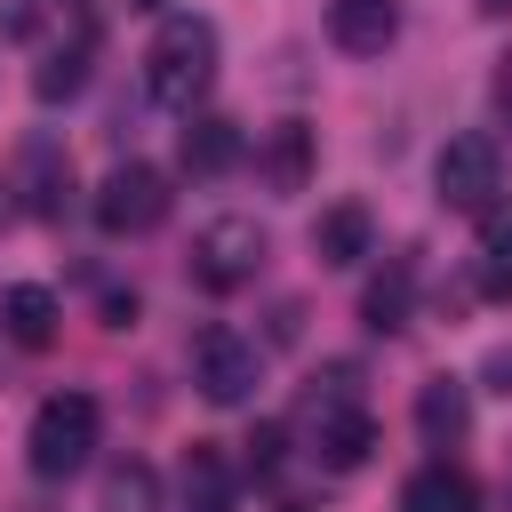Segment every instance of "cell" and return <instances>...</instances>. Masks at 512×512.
<instances>
[{"label":"cell","mask_w":512,"mask_h":512,"mask_svg":"<svg viewBox=\"0 0 512 512\" xmlns=\"http://www.w3.org/2000/svg\"><path fill=\"white\" fill-rule=\"evenodd\" d=\"M144 88H152V104L192 112L216 88V24L208 16H168L144 48Z\"/></svg>","instance_id":"cell-1"},{"label":"cell","mask_w":512,"mask_h":512,"mask_svg":"<svg viewBox=\"0 0 512 512\" xmlns=\"http://www.w3.org/2000/svg\"><path fill=\"white\" fill-rule=\"evenodd\" d=\"M96 432H104V408L88 392H48L32 408V432H24V456L40 480H72L88 456H96Z\"/></svg>","instance_id":"cell-2"},{"label":"cell","mask_w":512,"mask_h":512,"mask_svg":"<svg viewBox=\"0 0 512 512\" xmlns=\"http://www.w3.org/2000/svg\"><path fill=\"white\" fill-rule=\"evenodd\" d=\"M264 256H272V240H264L256 216H216V224H200V240H192V280H200L208 296H232V288H248V280L264 272Z\"/></svg>","instance_id":"cell-3"},{"label":"cell","mask_w":512,"mask_h":512,"mask_svg":"<svg viewBox=\"0 0 512 512\" xmlns=\"http://www.w3.org/2000/svg\"><path fill=\"white\" fill-rule=\"evenodd\" d=\"M304 424H312V456H320L328 472H360L368 448H376V424H368V408H360V392H352V368H336V384L312 392Z\"/></svg>","instance_id":"cell-4"},{"label":"cell","mask_w":512,"mask_h":512,"mask_svg":"<svg viewBox=\"0 0 512 512\" xmlns=\"http://www.w3.org/2000/svg\"><path fill=\"white\" fill-rule=\"evenodd\" d=\"M192 384H200L216 408H240V400H256V384H264V352H256L240 328H200V336H192Z\"/></svg>","instance_id":"cell-5"},{"label":"cell","mask_w":512,"mask_h":512,"mask_svg":"<svg viewBox=\"0 0 512 512\" xmlns=\"http://www.w3.org/2000/svg\"><path fill=\"white\" fill-rule=\"evenodd\" d=\"M432 184H440V208H496V192H504V152H496V136H448L440 144V160H432Z\"/></svg>","instance_id":"cell-6"},{"label":"cell","mask_w":512,"mask_h":512,"mask_svg":"<svg viewBox=\"0 0 512 512\" xmlns=\"http://www.w3.org/2000/svg\"><path fill=\"white\" fill-rule=\"evenodd\" d=\"M168 216V176L152 168V160H120L104 184H96V224L112 232V240H136V232H152Z\"/></svg>","instance_id":"cell-7"},{"label":"cell","mask_w":512,"mask_h":512,"mask_svg":"<svg viewBox=\"0 0 512 512\" xmlns=\"http://www.w3.org/2000/svg\"><path fill=\"white\" fill-rule=\"evenodd\" d=\"M176 504H184V512H240V480H232V464H224L216 440H192V448H184V464H176Z\"/></svg>","instance_id":"cell-8"},{"label":"cell","mask_w":512,"mask_h":512,"mask_svg":"<svg viewBox=\"0 0 512 512\" xmlns=\"http://www.w3.org/2000/svg\"><path fill=\"white\" fill-rule=\"evenodd\" d=\"M328 40L344 56H384L400 40V0H328Z\"/></svg>","instance_id":"cell-9"},{"label":"cell","mask_w":512,"mask_h":512,"mask_svg":"<svg viewBox=\"0 0 512 512\" xmlns=\"http://www.w3.org/2000/svg\"><path fill=\"white\" fill-rule=\"evenodd\" d=\"M56 320H64L56 288H40V280H16V288H0V328H8L24 352H48V344H56Z\"/></svg>","instance_id":"cell-10"},{"label":"cell","mask_w":512,"mask_h":512,"mask_svg":"<svg viewBox=\"0 0 512 512\" xmlns=\"http://www.w3.org/2000/svg\"><path fill=\"white\" fill-rule=\"evenodd\" d=\"M416 432H424L432 448L464 440V432H472V392H464L456 376H424V384H416Z\"/></svg>","instance_id":"cell-11"},{"label":"cell","mask_w":512,"mask_h":512,"mask_svg":"<svg viewBox=\"0 0 512 512\" xmlns=\"http://www.w3.org/2000/svg\"><path fill=\"white\" fill-rule=\"evenodd\" d=\"M368 232H376V224H368V208H360V200H336V208H320V216H312V256L344 272V264H360V256H368Z\"/></svg>","instance_id":"cell-12"},{"label":"cell","mask_w":512,"mask_h":512,"mask_svg":"<svg viewBox=\"0 0 512 512\" xmlns=\"http://www.w3.org/2000/svg\"><path fill=\"white\" fill-rule=\"evenodd\" d=\"M408 296H416V264H408V256H392V264L360 288V320H368L376 336H392V328H408Z\"/></svg>","instance_id":"cell-13"},{"label":"cell","mask_w":512,"mask_h":512,"mask_svg":"<svg viewBox=\"0 0 512 512\" xmlns=\"http://www.w3.org/2000/svg\"><path fill=\"white\" fill-rule=\"evenodd\" d=\"M400 512H480V488H472L456 464H424V472H408Z\"/></svg>","instance_id":"cell-14"},{"label":"cell","mask_w":512,"mask_h":512,"mask_svg":"<svg viewBox=\"0 0 512 512\" xmlns=\"http://www.w3.org/2000/svg\"><path fill=\"white\" fill-rule=\"evenodd\" d=\"M88 56H96V32L80 24L64 48H48V56H40V72H32V96H40V104H64V96H80V80H88Z\"/></svg>","instance_id":"cell-15"},{"label":"cell","mask_w":512,"mask_h":512,"mask_svg":"<svg viewBox=\"0 0 512 512\" xmlns=\"http://www.w3.org/2000/svg\"><path fill=\"white\" fill-rule=\"evenodd\" d=\"M176 152H184V168H192V176H224V168L240 160V128H232V120H216V112H192V128H184V144H176Z\"/></svg>","instance_id":"cell-16"},{"label":"cell","mask_w":512,"mask_h":512,"mask_svg":"<svg viewBox=\"0 0 512 512\" xmlns=\"http://www.w3.org/2000/svg\"><path fill=\"white\" fill-rule=\"evenodd\" d=\"M24 192H32V216H64L72 200V160L56 144H24Z\"/></svg>","instance_id":"cell-17"},{"label":"cell","mask_w":512,"mask_h":512,"mask_svg":"<svg viewBox=\"0 0 512 512\" xmlns=\"http://www.w3.org/2000/svg\"><path fill=\"white\" fill-rule=\"evenodd\" d=\"M480 272L488 296H512V208H480Z\"/></svg>","instance_id":"cell-18"},{"label":"cell","mask_w":512,"mask_h":512,"mask_svg":"<svg viewBox=\"0 0 512 512\" xmlns=\"http://www.w3.org/2000/svg\"><path fill=\"white\" fill-rule=\"evenodd\" d=\"M304 168H312V128H304V120H280V128H272V184L296 192Z\"/></svg>","instance_id":"cell-19"},{"label":"cell","mask_w":512,"mask_h":512,"mask_svg":"<svg viewBox=\"0 0 512 512\" xmlns=\"http://www.w3.org/2000/svg\"><path fill=\"white\" fill-rule=\"evenodd\" d=\"M104 512H160V480H152V464H120V472L104 480Z\"/></svg>","instance_id":"cell-20"},{"label":"cell","mask_w":512,"mask_h":512,"mask_svg":"<svg viewBox=\"0 0 512 512\" xmlns=\"http://www.w3.org/2000/svg\"><path fill=\"white\" fill-rule=\"evenodd\" d=\"M280 448H288V424H256V432H248V464H256V472H272Z\"/></svg>","instance_id":"cell-21"},{"label":"cell","mask_w":512,"mask_h":512,"mask_svg":"<svg viewBox=\"0 0 512 512\" xmlns=\"http://www.w3.org/2000/svg\"><path fill=\"white\" fill-rule=\"evenodd\" d=\"M480 384H488L496 400H512V344H488V360H480Z\"/></svg>","instance_id":"cell-22"},{"label":"cell","mask_w":512,"mask_h":512,"mask_svg":"<svg viewBox=\"0 0 512 512\" xmlns=\"http://www.w3.org/2000/svg\"><path fill=\"white\" fill-rule=\"evenodd\" d=\"M496 112H504V120H512V56H504V64H496Z\"/></svg>","instance_id":"cell-23"},{"label":"cell","mask_w":512,"mask_h":512,"mask_svg":"<svg viewBox=\"0 0 512 512\" xmlns=\"http://www.w3.org/2000/svg\"><path fill=\"white\" fill-rule=\"evenodd\" d=\"M472 8H480V16H512V0H472Z\"/></svg>","instance_id":"cell-24"},{"label":"cell","mask_w":512,"mask_h":512,"mask_svg":"<svg viewBox=\"0 0 512 512\" xmlns=\"http://www.w3.org/2000/svg\"><path fill=\"white\" fill-rule=\"evenodd\" d=\"M128 8H144V16H160V8H168V0H128Z\"/></svg>","instance_id":"cell-25"},{"label":"cell","mask_w":512,"mask_h":512,"mask_svg":"<svg viewBox=\"0 0 512 512\" xmlns=\"http://www.w3.org/2000/svg\"><path fill=\"white\" fill-rule=\"evenodd\" d=\"M0 216H8V200H0Z\"/></svg>","instance_id":"cell-26"}]
</instances>
